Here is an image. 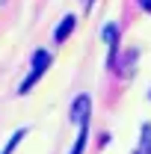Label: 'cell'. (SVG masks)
<instances>
[{
	"mask_svg": "<svg viewBox=\"0 0 151 154\" xmlns=\"http://www.w3.org/2000/svg\"><path fill=\"white\" fill-rule=\"evenodd\" d=\"M74 24H77V18H74V15H65V18H62V24H59L57 30H54V42H65V38L71 36Z\"/></svg>",
	"mask_w": 151,
	"mask_h": 154,
	"instance_id": "obj_3",
	"label": "cell"
},
{
	"mask_svg": "<svg viewBox=\"0 0 151 154\" xmlns=\"http://www.w3.org/2000/svg\"><path fill=\"white\" fill-rule=\"evenodd\" d=\"M89 107H92V101H89V95H80V98L74 101V107H71V119H74L77 125L89 122Z\"/></svg>",
	"mask_w": 151,
	"mask_h": 154,
	"instance_id": "obj_2",
	"label": "cell"
},
{
	"mask_svg": "<svg viewBox=\"0 0 151 154\" xmlns=\"http://www.w3.org/2000/svg\"><path fill=\"white\" fill-rule=\"evenodd\" d=\"M86 136H89V122L80 125V134H77V142H74V148H71V154H83V148H86Z\"/></svg>",
	"mask_w": 151,
	"mask_h": 154,
	"instance_id": "obj_4",
	"label": "cell"
},
{
	"mask_svg": "<svg viewBox=\"0 0 151 154\" xmlns=\"http://www.w3.org/2000/svg\"><path fill=\"white\" fill-rule=\"evenodd\" d=\"M24 136H27V128H18V131L12 134V139L6 142V148H3V151H0V154H12V151H15V148H18V142H21V139H24Z\"/></svg>",
	"mask_w": 151,
	"mask_h": 154,
	"instance_id": "obj_5",
	"label": "cell"
},
{
	"mask_svg": "<svg viewBox=\"0 0 151 154\" xmlns=\"http://www.w3.org/2000/svg\"><path fill=\"white\" fill-rule=\"evenodd\" d=\"M48 65H51V54H48V51H36V54H33V65H30V74H27V80L18 86L21 95H27V92L39 83V77L48 71Z\"/></svg>",
	"mask_w": 151,
	"mask_h": 154,
	"instance_id": "obj_1",
	"label": "cell"
},
{
	"mask_svg": "<svg viewBox=\"0 0 151 154\" xmlns=\"http://www.w3.org/2000/svg\"><path fill=\"white\" fill-rule=\"evenodd\" d=\"M142 136H145V148H142V154H151V125L142 128Z\"/></svg>",
	"mask_w": 151,
	"mask_h": 154,
	"instance_id": "obj_6",
	"label": "cell"
},
{
	"mask_svg": "<svg viewBox=\"0 0 151 154\" xmlns=\"http://www.w3.org/2000/svg\"><path fill=\"white\" fill-rule=\"evenodd\" d=\"M139 6H142V9H148V12H151V0H139Z\"/></svg>",
	"mask_w": 151,
	"mask_h": 154,
	"instance_id": "obj_7",
	"label": "cell"
}]
</instances>
